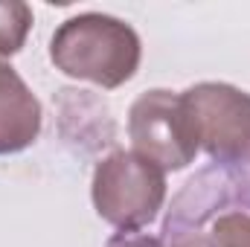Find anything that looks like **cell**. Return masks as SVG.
<instances>
[{"label": "cell", "instance_id": "cell-5", "mask_svg": "<svg viewBox=\"0 0 250 247\" xmlns=\"http://www.w3.org/2000/svg\"><path fill=\"white\" fill-rule=\"evenodd\" d=\"M198 148H204L212 163H248L250 154V93L224 84L201 82L181 93Z\"/></svg>", "mask_w": 250, "mask_h": 247}, {"label": "cell", "instance_id": "cell-2", "mask_svg": "<svg viewBox=\"0 0 250 247\" xmlns=\"http://www.w3.org/2000/svg\"><path fill=\"white\" fill-rule=\"evenodd\" d=\"M143 59L140 35L114 15L82 12L53 32L50 62L70 79L114 90L134 79Z\"/></svg>", "mask_w": 250, "mask_h": 247}, {"label": "cell", "instance_id": "cell-3", "mask_svg": "<svg viewBox=\"0 0 250 247\" xmlns=\"http://www.w3.org/2000/svg\"><path fill=\"white\" fill-rule=\"evenodd\" d=\"M90 198L102 221L117 230H140L163 209L166 172L137 151H114L96 163Z\"/></svg>", "mask_w": 250, "mask_h": 247}, {"label": "cell", "instance_id": "cell-8", "mask_svg": "<svg viewBox=\"0 0 250 247\" xmlns=\"http://www.w3.org/2000/svg\"><path fill=\"white\" fill-rule=\"evenodd\" d=\"M108 247H166L160 239L148 236V233H137V230H120L117 236L108 239Z\"/></svg>", "mask_w": 250, "mask_h": 247}, {"label": "cell", "instance_id": "cell-10", "mask_svg": "<svg viewBox=\"0 0 250 247\" xmlns=\"http://www.w3.org/2000/svg\"><path fill=\"white\" fill-rule=\"evenodd\" d=\"M248 163H250V154H248Z\"/></svg>", "mask_w": 250, "mask_h": 247}, {"label": "cell", "instance_id": "cell-9", "mask_svg": "<svg viewBox=\"0 0 250 247\" xmlns=\"http://www.w3.org/2000/svg\"><path fill=\"white\" fill-rule=\"evenodd\" d=\"M166 247H209L201 239H192V236H172V239H160Z\"/></svg>", "mask_w": 250, "mask_h": 247}, {"label": "cell", "instance_id": "cell-1", "mask_svg": "<svg viewBox=\"0 0 250 247\" xmlns=\"http://www.w3.org/2000/svg\"><path fill=\"white\" fill-rule=\"evenodd\" d=\"M160 233L192 236L209 247H250V163H209L189 178Z\"/></svg>", "mask_w": 250, "mask_h": 247}, {"label": "cell", "instance_id": "cell-6", "mask_svg": "<svg viewBox=\"0 0 250 247\" xmlns=\"http://www.w3.org/2000/svg\"><path fill=\"white\" fill-rule=\"evenodd\" d=\"M41 102L18 76V70L0 59V154H18L29 148L41 134Z\"/></svg>", "mask_w": 250, "mask_h": 247}, {"label": "cell", "instance_id": "cell-4", "mask_svg": "<svg viewBox=\"0 0 250 247\" xmlns=\"http://www.w3.org/2000/svg\"><path fill=\"white\" fill-rule=\"evenodd\" d=\"M128 137L134 151L163 172H181L195 160L198 137L181 93L154 87L134 99L128 111Z\"/></svg>", "mask_w": 250, "mask_h": 247}, {"label": "cell", "instance_id": "cell-7", "mask_svg": "<svg viewBox=\"0 0 250 247\" xmlns=\"http://www.w3.org/2000/svg\"><path fill=\"white\" fill-rule=\"evenodd\" d=\"M32 29V9L21 0H0V59L23 50Z\"/></svg>", "mask_w": 250, "mask_h": 247}]
</instances>
